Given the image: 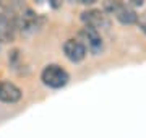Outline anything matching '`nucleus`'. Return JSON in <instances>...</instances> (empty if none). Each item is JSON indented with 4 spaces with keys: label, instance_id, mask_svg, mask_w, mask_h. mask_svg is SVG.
I'll return each mask as SVG.
<instances>
[{
    "label": "nucleus",
    "instance_id": "obj_3",
    "mask_svg": "<svg viewBox=\"0 0 146 138\" xmlns=\"http://www.w3.org/2000/svg\"><path fill=\"white\" fill-rule=\"evenodd\" d=\"M78 41L84 46L86 52H91L93 55H99L102 52V49H104V42H102L101 33L96 31L94 28L83 26L78 33Z\"/></svg>",
    "mask_w": 146,
    "mask_h": 138
},
{
    "label": "nucleus",
    "instance_id": "obj_8",
    "mask_svg": "<svg viewBox=\"0 0 146 138\" xmlns=\"http://www.w3.org/2000/svg\"><path fill=\"white\" fill-rule=\"evenodd\" d=\"M15 20L13 16H8L7 13H0V44L2 42H11L15 39Z\"/></svg>",
    "mask_w": 146,
    "mask_h": 138
},
{
    "label": "nucleus",
    "instance_id": "obj_5",
    "mask_svg": "<svg viewBox=\"0 0 146 138\" xmlns=\"http://www.w3.org/2000/svg\"><path fill=\"white\" fill-rule=\"evenodd\" d=\"M13 20L16 29H20L21 33H33L39 26V16L31 8H21L20 13L13 16Z\"/></svg>",
    "mask_w": 146,
    "mask_h": 138
},
{
    "label": "nucleus",
    "instance_id": "obj_2",
    "mask_svg": "<svg viewBox=\"0 0 146 138\" xmlns=\"http://www.w3.org/2000/svg\"><path fill=\"white\" fill-rule=\"evenodd\" d=\"M104 11L114 15L122 25H135L138 20V13L135 11V8H131L128 3H122V2H106Z\"/></svg>",
    "mask_w": 146,
    "mask_h": 138
},
{
    "label": "nucleus",
    "instance_id": "obj_6",
    "mask_svg": "<svg viewBox=\"0 0 146 138\" xmlns=\"http://www.w3.org/2000/svg\"><path fill=\"white\" fill-rule=\"evenodd\" d=\"M63 54H65V57L70 60V62H75V64H78L81 62L84 57H86V49L81 42H80L78 39H67L65 42H63Z\"/></svg>",
    "mask_w": 146,
    "mask_h": 138
},
{
    "label": "nucleus",
    "instance_id": "obj_7",
    "mask_svg": "<svg viewBox=\"0 0 146 138\" xmlns=\"http://www.w3.org/2000/svg\"><path fill=\"white\" fill-rule=\"evenodd\" d=\"M23 98V91L11 81H0V101L15 104Z\"/></svg>",
    "mask_w": 146,
    "mask_h": 138
},
{
    "label": "nucleus",
    "instance_id": "obj_1",
    "mask_svg": "<svg viewBox=\"0 0 146 138\" xmlns=\"http://www.w3.org/2000/svg\"><path fill=\"white\" fill-rule=\"evenodd\" d=\"M41 80L46 86L54 88V90H58V88H63V86L68 83L70 75H68V72L65 68H62L60 65L50 64V65H46V67L42 68Z\"/></svg>",
    "mask_w": 146,
    "mask_h": 138
},
{
    "label": "nucleus",
    "instance_id": "obj_9",
    "mask_svg": "<svg viewBox=\"0 0 146 138\" xmlns=\"http://www.w3.org/2000/svg\"><path fill=\"white\" fill-rule=\"evenodd\" d=\"M136 25H138V28H140L141 31H143V33L146 34V13H143V15H138Z\"/></svg>",
    "mask_w": 146,
    "mask_h": 138
},
{
    "label": "nucleus",
    "instance_id": "obj_4",
    "mask_svg": "<svg viewBox=\"0 0 146 138\" xmlns=\"http://www.w3.org/2000/svg\"><path fill=\"white\" fill-rule=\"evenodd\" d=\"M81 21L84 23V26L94 28L96 31L101 29H107L110 26V20L109 16L106 15V11L98 10V8H91L81 13Z\"/></svg>",
    "mask_w": 146,
    "mask_h": 138
}]
</instances>
